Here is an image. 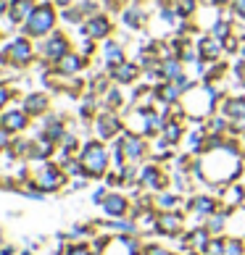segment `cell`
<instances>
[{"label": "cell", "instance_id": "1", "mask_svg": "<svg viewBox=\"0 0 245 255\" xmlns=\"http://www.w3.org/2000/svg\"><path fill=\"white\" fill-rule=\"evenodd\" d=\"M106 153H103V147L98 145H90L87 150H84V155H82V166H84V174H90V176H103L106 174Z\"/></svg>", "mask_w": 245, "mask_h": 255}, {"label": "cell", "instance_id": "2", "mask_svg": "<svg viewBox=\"0 0 245 255\" xmlns=\"http://www.w3.org/2000/svg\"><path fill=\"white\" fill-rule=\"evenodd\" d=\"M156 232L166 234V237H177L182 232V216L177 211H161L156 219Z\"/></svg>", "mask_w": 245, "mask_h": 255}, {"label": "cell", "instance_id": "3", "mask_svg": "<svg viewBox=\"0 0 245 255\" xmlns=\"http://www.w3.org/2000/svg\"><path fill=\"white\" fill-rule=\"evenodd\" d=\"M103 211H106L111 219H124L129 213V200L119 192H108V197L103 200Z\"/></svg>", "mask_w": 245, "mask_h": 255}, {"label": "cell", "instance_id": "4", "mask_svg": "<svg viewBox=\"0 0 245 255\" xmlns=\"http://www.w3.org/2000/svg\"><path fill=\"white\" fill-rule=\"evenodd\" d=\"M61 184H63V174L58 168H45L40 174V179H37V187H40L42 192H55Z\"/></svg>", "mask_w": 245, "mask_h": 255}, {"label": "cell", "instance_id": "5", "mask_svg": "<svg viewBox=\"0 0 245 255\" xmlns=\"http://www.w3.org/2000/svg\"><path fill=\"white\" fill-rule=\"evenodd\" d=\"M190 208L195 213H201V216H214L216 211H219V203H216L214 197H209V195H198L195 200L190 203Z\"/></svg>", "mask_w": 245, "mask_h": 255}, {"label": "cell", "instance_id": "6", "mask_svg": "<svg viewBox=\"0 0 245 255\" xmlns=\"http://www.w3.org/2000/svg\"><path fill=\"white\" fill-rule=\"evenodd\" d=\"M224 255H245V245L238 237L224 240Z\"/></svg>", "mask_w": 245, "mask_h": 255}, {"label": "cell", "instance_id": "7", "mask_svg": "<svg viewBox=\"0 0 245 255\" xmlns=\"http://www.w3.org/2000/svg\"><path fill=\"white\" fill-rule=\"evenodd\" d=\"M156 205L164 208V211H177L180 197H177V195H158V197H156Z\"/></svg>", "mask_w": 245, "mask_h": 255}, {"label": "cell", "instance_id": "8", "mask_svg": "<svg viewBox=\"0 0 245 255\" xmlns=\"http://www.w3.org/2000/svg\"><path fill=\"white\" fill-rule=\"evenodd\" d=\"M203 255H224V240L211 237V242H209V248L203 250Z\"/></svg>", "mask_w": 245, "mask_h": 255}, {"label": "cell", "instance_id": "9", "mask_svg": "<svg viewBox=\"0 0 245 255\" xmlns=\"http://www.w3.org/2000/svg\"><path fill=\"white\" fill-rule=\"evenodd\" d=\"M48 18H53L48 11H37V16H34V32H42L45 26H48Z\"/></svg>", "mask_w": 245, "mask_h": 255}, {"label": "cell", "instance_id": "10", "mask_svg": "<svg viewBox=\"0 0 245 255\" xmlns=\"http://www.w3.org/2000/svg\"><path fill=\"white\" fill-rule=\"evenodd\" d=\"M124 153H127V158H140V153H143V145H140L137 139H129Z\"/></svg>", "mask_w": 245, "mask_h": 255}, {"label": "cell", "instance_id": "11", "mask_svg": "<svg viewBox=\"0 0 245 255\" xmlns=\"http://www.w3.org/2000/svg\"><path fill=\"white\" fill-rule=\"evenodd\" d=\"M66 255H92V250L87 248V245H71Z\"/></svg>", "mask_w": 245, "mask_h": 255}, {"label": "cell", "instance_id": "12", "mask_svg": "<svg viewBox=\"0 0 245 255\" xmlns=\"http://www.w3.org/2000/svg\"><path fill=\"white\" fill-rule=\"evenodd\" d=\"M0 255H16V248H11V245H3V248H0Z\"/></svg>", "mask_w": 245, "mask_h": 255}, {"label": "cell", "instance_id": "13", "mask_svg": "<svg viewBox=\"0 0 245 255\" xmlns=\"http://www.w3.org/2000/svg\"><path fill=\"white\" fill-rule=\"evenodd\" d=\"M92 255H103V253H100V250H92Z\"/></svg>", "mask_w": 245, "mask_h": 255}, {"label": "cell", "instance_id": "14", "mask_svg": "<svg viewBox=\"0 0 245 255\" xmlns=\"http://www.w3.org/2000/svg\"><path fill=\"white\" fill-rule=\"evenodd\" d=\"M21 255H32V253H29V250H24V253H21Z\"/></svg>", "mask_w": 245, "mask_h": 255}, {"label": "cell", "instance_id": "15", "mask_svg": "<svg viewBox=\"0 0 245 255\" xmlns=\"http://www.w3.org/2000/svg\"><path fill=\"white\" fill-rule=\"evenodd\" d=\"M0 248H3V237H0Z\"/></svg>", "mask_w": 245, "mask_h": 255}]
</instances>
